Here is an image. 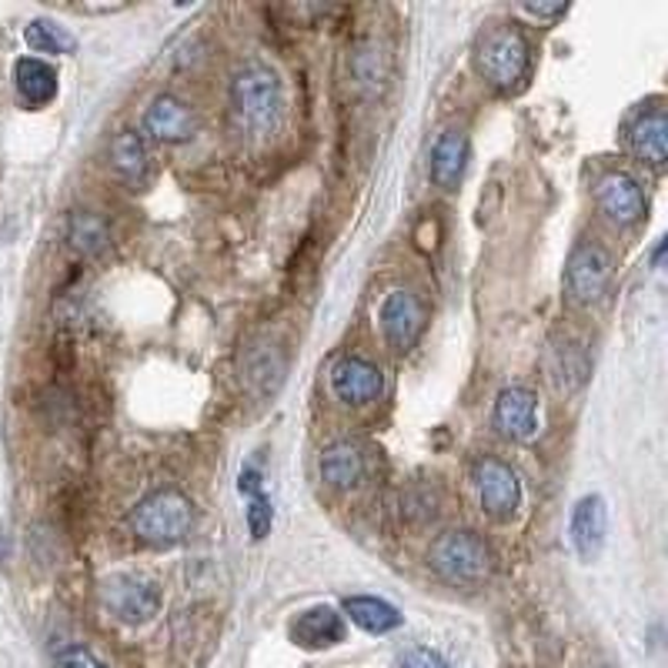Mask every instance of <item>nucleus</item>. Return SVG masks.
I'll use <instances>...</instances> for the list:
<instances>
[{
  "label": "nucleus",
  "mask_w": 668,
  "mask_h": 668,
  "mask_svg": "<svg viewBox=\"0 0 668 668\" xmlns=\"http://www.w3.org/2000/svg\"><path fill=\"white\" fill-rule=\"evenodd\" d=\"M128 528L138 541L151 548H175L194 528V505L178 488H160L138 501V509L128 515Z\"/></svg>",
  "instance_id": "1"
},
{
  "label": "nucleus",
  "mask_w": 668,
  "mask_h": 668,
  "mask_svg": "<svg viewBox=\"0 0 668 668\" xmlns=\"http://www.w3.org/2000/svg\"><path fill=\"white\" fill-rule=\"evenodd\" d=\"M231 110L241 128L254 134H271L285 115V94L277 74L267 64L248 61L231 81Z\"/></svg>",
  "instance_id": "2"
},
{
  "label": "nucleus",
  "mask_w": 668,
  "mask_h": 668,
  "mask_svg": "<svg viewBox=\"0 0 668 668\" xmlns=\"http://www.w3.org/2000/svg\"><path fill=\"white\" fill-rule=\"evenodd\" d=\"M475 68L501 94L522 87L528 77V68H532V47H528L525 34L512 24H501V27H491L488 34H481V40L475 47Z\"/></svg>",
  "instance_id": "3"
},
{
  "label": "nucleus",
  "mask_w": 668,
  "mask_h": 668,
  "mask_svg": "<svg viewBox=\"0 0 668 668\" xmlns=\"http://www.w3.org/2000/svg\"><path fill=\"white\" fill-rule=\"evenodd\" d=\"M428 562L444 582L462 585V588H475V585L488 582L491 565H494L491 548L485 545V538H478L468 528L438 535L431 551H428Z\"/></svg>",
  "instance_id": "4"
},
{
  "label": "nucleus",
  "mask_w": 668,
  "mask_h": 668,
  "mask_svg": "<svg viewBox=\"0 0 668 668\" xmlns=\"http://www.w3.org/2000/svg\"><path fill=\"white\" fill-rule=\"evenodd\" d=\"M100 601L104 608L124 625H144L160 611V588L157 582L131 572H118L100 582Z\"/></svg>",
  "instance_id": "5"
},
{
  "label": "nucleus",
  "mask_w": 668,
  "mask_h": 668,
  "mask_svg": "<svg viewBox=\"0 0 668 668\" xmlns=\"http://www.w3.org/2000/svg\"><path fill=\"white\" fill-rule=\"evenodd\" d=\"M472 485L478 491L481 509L498 522H509L522 509V481L512 472V465H505V462L478 458L472 468Z\"/></svg>",
  "instance_id": "6"
},
{
  "label": "nucleus",
  "mask_w": 668,
  "mask_h": 668,
  "mask_svg": "<svg viewBox=\"0 0 668 668\" xmlns=\"http://www.w3.org/2000/svg\"><path fill=\"white\" fill-rule=\"evenodd\" d=\"M378 321H381V334H384L387 348L395 355H408L425 331V305L411 291L395 288L384 295Z\"/></svg>",
  "instance_id": "7"
},
{
  "label": "nucleus",
  "mask_w": 668,
  "mask_h": 668,
  "mask_svg": "<svg viewBox=\"0 0 668 668\" xmlns=\"http://www.w3.org/2000/svg\"><path fill=\"white\" fill-rule=\"evenodd\" d=\"M608 277H611V258H608V251L601 244H578L569 254L565 285H569L572 301L595 305L608 288Z\"/></svg>",
  "instance_id": "8"
},
{
  "label": "nucleus",
  "mask_w": 668,
  "mask_h": 668,
  "mask_svg": "<svg viewBox=\"0 0 668 668\" xmlns=\"http://www.w3.org/2000/svg\"><path fill=\"white\" fill-rule=\"evenodd\" d=\"M331 392H334V398L351 405V408L371 405L384 395V371L365 358L345 355L331 368Z\"/></svg>",
  "instance_id": "9"
},
{
  "label": "nucleus",
  "mask_w": 668,
  "mask_h": 668,
  "mask_svg": "<svg viewBox=\"0 0 668 668\" xmlns=\"http://www.w3.org/2000/svg\"><path fill=\"white\" fill-rule=\"evenodd\" d=\"M494 428L509 441H528L538 431V395L525 384H512L494 398Z\"/></svg>",
  "instance_id": "10"
},
{
  "label": "nucleus",
  "mask_w": 668,
  "mask_h": 668,
  "mask_svg": "<svg viewBox=\"0 0 668 668\" xmlns=\"http://www.w3.org/2000/svg\"><path fill=\"white\" fill-rule=\"evenodd\" d=\"M198 131V121H194V110L175 97V94H160L151 100L147 115H144V134L157 144H184L191 141Z\"/></svg>",
  "instance_id": "11"
},
{
  "label": "nucleus",
  "mask_w": 668,
  "mask_h": 668,
  "mask_svg": "<svg viewBox=\"0 0 668 668\" xmlns=\"http://www.w3.org/2000/svg\"><path fill=\"white\" fill-rule=\"evenodd\" d=\"M595 198H598L601 214L619 228H632L645 217V194H642V184L632 175H622V171L605 175L598 181Z\"/></svg>",
  "instance_id": "12"
},
{
  "label": "nucleus",
  "mask_w": 668,
  "mask_h": 668,
  "mask_svg": "<svg viewBox=\"0 0 668 668\" xmlns=\"http://www.w3.org/2000/svg\"><path fill=\"white\" fill-rule=\"evenodd\" d=\"M318 468L324 485H331L334 491H351L368 475V455L358 441H334L321 452Z\"/></svg>",
  "instance_id": "13"
},
{
  "label": "nucleus",
  "mask_w": 668,
  "mask_h": 668,
  "mask_svg": "<svg viewBox=\"0 0 668 668\" xmlns=\"http://www.w3.org/2000/svg\"><path fill=\"white\" fill-rule=\"evenodd\" d=\"M625 144H629V151L642 164H648V167H661L665 164V154H668V118H665V107L661 104L642 110V115L629 124Z\"/></svg>",
  "instance_id": "14"
},
{
  "label": "nucleus",
  "mask_w": 668,
  "mask_h": 668,
  "mask_svg": "<svg viewBox=\"0 0 668 668\" xmlns=\"http://www.w3.org/2000/svg\"><path fill=\"white\" fill-rule=\"evenodd\" d=\"M288 632L295 645L318 652V648H331V645L345 642V619L331 605H314V608L298 611V619L291 622Z\"/></svg>",
  "instance_id": "15"
},
{
  "label": "nucleus",
  "mask_w": 668,
  "mask_h": 668,
  "mask_svg": "<svg viewBox=\"0 0 668 668\" xmlns=\"http://www.w3.org/2000/svg\"><path fill=\"white\" fill-rule=\"evenodd\" d=\"M468 167V134L462 128L441 131L431 147V181L441 191H455Z\"/></svg>",
  "instance_id": "16"
},
{
  "label": "nucleus",
  "mask_w": 668,
  "mask_h": 668,
  "mask_svg": "<svg viewBox=\"0 0 668 668\" xmlns=\"http://www.w3.org/2000/svg\"><path fill=\"white\" fill-rule=\"evenodd\" d=\"M608 535V512L598 494H585L572 512V545L582 554V562H595Z\"/></svg>",
  "instance_id": "17"
},
{
  "label": "nucleus",
  "mask_w": 668,
  "mask_h": 668,
  "mask_svg": "<svg viewBox=\"0 0 668 668\" xmlns=\"http://www.w3.org/2000/svg\"><path fill=\"white\" fill-rule=\"evenodd\" d=\"M110 167L115 175L128 184V188H144L151 181V147L141 134L134 131H121L115 141H110Z\"/></svg>",
  "instance_id": "18"
},
{
  "label": "nucleus",
  "mask_w": 668,
  "mask_h": 668,
  "mask_svg": "<svg viewBox=\"0 0 668 668\" xmlns=\"http://www.w3.org/2000/svg\"><path fill=\"white\" fill-rule=\"evenodd\" d=\"M14 84H17V94L27 107H44L58 97V71H53L47 61L40 58H21L17 68H14Z\"/></svg>",
  "instance_id": "19"
},
{
  "label": "nucleus",
  "mask_w": 668,
  "mask_h": 668,
  "mask_svg": "<svg viewBox=\"0 0 668 668\" xmlns=\"http://www.w3.org/2000/svg\"><path fill=\"white\" fill-rule=\"evenodd\" d=\"M345 616L358 629H365L371 635H387V632H395L402 625V611L392 601L374 598V595H348L345 598Z\"/></svg>",
  "instance_id": "20"
},
{
  "label": "nucleus",
  "mask_w": 668,
  "mask_h": 668,
  "mask_svg": "<svg viewBox=\"0 0 668 668\" xmlns=\"http://www.w3.org/2000/svg\"><path fill=\"white\" fill-rule=\"evenodd\" d=\"M68 241L81 258H94L110 244V228L94 211H74L68 220Z\"/></svg>",
  "instance_id": "21"
},
{
  "label": "nucleus",
  "mask_w": 668,
  "mask_h": 668,
  "mask_svg": "<svg viewBox=\"0 0 668 668\" xmlns=\"http://www.w3.org/2000/svg\"><path fill=\"white\" fill-rule=\"evenodd\" d=\"M24 37H27L31 50H37V53H71L74 50V37L50 21H34Z\"/></svg>",
  "instance_id": "22"
},
{
  "label": "nucleus",
  "mask_w": 668,
  "mask_h": 668,
  "mask_svg": "<svg viewBox=\"0 0 668 668\" xmlns=\"http://www.w3.org/2000/svg\"><path fill=\"white\" fill-rule=\"evenodd\" d=\"M355 77L368 84L371 91H381L387 81V53L378 50V44H365L355 50Z\"/></svg>",
  "instance_id": "23"
},
{
  "label": "nucleus",
  "mask_w": 668,
  "mask_h": 668,
  "mask_svg": "<svg viewBox=\"0 0 668 668\" xmlns=\"http://www.w3.org/2000/svg\"><path fill=\"white\" fill-rule=\"evenodd\" d=\"M244 518H248V532H251V538H254V541H261V538H267V535H271V525H274V509H271V501H267V494H264V491L248 498Z\"/></svg>",
  "instance_id": "24"
},
{
  "label": "nucleus",
  "mask_w": 668,
  "mask_h": 668,
  "mask_svg": "<svg viewBox=\"0 0 668 668\" xmlns=\"http://www.w3.org/2000/svg\"><path fill=\"white\" fill-rule=\"evenodd\" d=\"M559 355V368H554V378H559L565 387H575V384H582L585 381V371H588V365H585V358H582V348H575V345H565V348H559L554 351Z\"/></svg>",
  "instance_id": "25"
},
{
  "label": "nucleus",
  "mask_w": 668,
  "mask_h": 668,
  "mask_svg": "<svg viewBox=\"0 0 668 668\" xmlns=\"http://www.w3.org/2000/svg\"><path fill=\"white\" fill-rule=\"evenodd\" d=\"M402 668H449L441 655H434L431 648H408L402 655Z\"/></svg>",
  "instance_id": "26"
},
{
  "label": "nucleus",
  "mask_w": 668,
  "mask_h": 668,
  "mask_svg": "<svg viewBox=\"0 0 668 668\" xmlns=\"http://www.w3.org/2000/svg\"><path fill=\"white\" fill-rule=\"evenodd\" d=\"M58 668H104L87 648H81V645H74V648H64L61 655H58Z\"/></svg>",
  "instance_id": "27"
},
{
  "label": "nucleus",
  "mask_w": 668,
  "mask_h": 668,
  "mask_svg": "<svg viewBox=\"0 0 668 668\" xmlns=\"http://www.w3.org/2000/svg\"><path fill=\"white\" fill-rule=\"evenodd\" d=\"M238 491L244 494V498H251V494H261L264 491V481H261V472L254 468V465H248L241 475H238Z\"/></svg>",
  "instance_id": "28"
},
{
  "label": "nucleus",
  "mask_w": 668,
  "mask_h": 668,
  "mask_svg": "<svg viewBox=\"0 0 668 668\" xmlns=\"http://www.w3.org/2000/svg\"><path fill=\"white\" fill-rule=\"evenodd\" d=\"M532 17H565L569 14V8H535V4H528L525 8Z\"/></svg>",
  "instance_id": "29"
},
{
  "label": "nucleus",
  "mask_w": 668,
  "mask_h": 668,
  "mask_svg": "<svg viewBox=\"0 0 668 668\" xmlns=\"http://www.w3.org/2000/svg\"><path fill=\"white\" fill-rule=\"evenodd\" d=\"M601 668H608V665H601Z\"/></svg>",
  "instance_id": "30"
}]
</instances>
